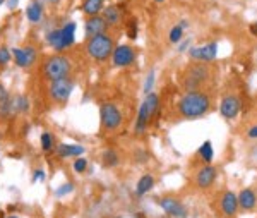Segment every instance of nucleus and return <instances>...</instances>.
<instances>
[{"instance_id": "f257e3e1", "label": "nucleus", "mask_w": 257, "mask_h": 218, "mask_svg": "<svg viewBox=\"0 0 257 218\" xmlns=\"http://www.w3.org/2000/svg\"><path fill=\"white\" fill-rule=\"evenodd\" d=\"M211 107H212L211 96L202 90L187 91L186 95L180 96V100L176 102L178 117L186 120L199 119V117L206 115L208 112L211 110Z\"/></svg>"}, {"instance_id": "f03ea898", "label": "nucleus", "mask_w": 257, "mask_h": 218, "mask_svg": "<svg viewBox=\"0 0 257 218\" xmlns=\"http://www.w3.org/2000/svg\"><path fill=\"white\" fill-rule=\"evenodd\" d=\"M156 114H160V98L156 93H150V95H146L144 102L139 107L138 119H136L134 124L136 136H140L148 131V127H150V124L152 122Z\"/></svg>"}, {"instance_id": "7ed1b4c3", "label": "nucleus", "mask_w": 257, "mask_h": 218, "mask_svg": "<svg viewBox=\"0 0 257 218\" xmlns=\"http://www.w3.org/2000/svg\"><path fill=\"white\" fill-rule=\"evenodd\" d=\"M115 48V40L114 36H110L108 33H102L88 38L86 43V54L96 62H105L112 57Z\"/></svg>"}, {"instance_id": "20e7f679", "label": "nucleus", "mask_w": 257, "mask_h": 218, "mask_svg": "<svg viewBox=\"0 0 257 218\" xmlns=\"http://www.w3.org/2000/svg\"><path fill=\"white\" fill-rule=\"evenodd\" d=\"M211 78V67L210 64L198 62L188 66L182 74V86L186 91H198L202 88V84L208 83Z\"/></svg>"}, {"instance_id": "39448f33", "label": "nucleus", "mask_w": 257, "mask_h": 218, "mask_svg": "<svg viewBox=\"0 0 257 218\" xmlns=\"http://www.w3.org/2000/svg\"><path fill=\"white\" fill-rule=\"evenodd\" d=\"M72 72V62L64 55H50L43 64V74L48 81L69 78Z\"/></svg>"}, {"instance_id": "423d86ee", "label": "nucleus", "mask_w": 257, "mask_h": 218, "mask_svg": "<svg viewBox=\"0 0 257 218\" xmlns=\"http://www.w3.org/2000/svg\"><path fill=\"white\" fill-rule=\"evenodd\" d=\"M100 120H102V127L105 129V131L114 132L122 126L124 115L115 103H103L102 107H100Z\"/></svg>"}, {"instance_id": "0eeeda50", "label": "nucleus", "mask_w": 257, "mask_h": 218, "mask_svg": "<svg viewBox=\"0 0 257 218\" xmlns=\"http://www.w3.org/2000/svg\"><path fill=\"white\" fill-rule=\"evenodd\" d=\"M76 88V81L72 78H62L57 81H50V86H48V93H50V98L55 103H67Z\"/></svg>"}, {"instance_id": "6e6552de", "label": "nucleus", "mask_w": 257, "mask_h": 218, "mask_svg": "<svg viewBox=\"0 0 257 218\" xmlns=\"http://www.w3.org/2000/svg\"><path fill=\"white\" fill-rule=\"evenodd\" d=\"M138 59V52H136L134 47L130 45H118L114 48V54H112V64L117 69H124V67H128L136 62Z\"/></svg>"}, {"instance_id": "1a4fd4ad", "label": "nucleus", "mask_w": 257, "mask_h": 218, "mask_svg": "<svg viewBox=\"0 0 257 218\" xmlns=\"http://www.w3.org/2000/svg\"><path fill=\"white\" fill-rule=\"evenodd\" d=\"M158 206L163 209L164 215L170 218H188V209L180 199L172 196H164L158 201Z\"/></svg>"}, {"instance_id": "9d476101", "label": "nucleus", "mask_w": 257, "mask_h": 218, "mask_svg": "<svg viewBox=\"0 0 257 218\" xmlns=\"http://www.w3.org/2000/svg\"><path fill=\"white\" fill-rule=\"evenodd\" d=\"M187 54L188 57L196 60V62L210 64L216 59V55H218V42H210L208 45H202V47H190L187 50Z\"/></svg>"}, {"instance_id": "9b49d317", "label": "nucleus", "mask_w": 257, "mask_h": 218, "mask_svg": "<svg viewBox=\"0 0 257 218\" xmlns=\"http://www.w3.org/2000/svg\"><path fill=\"white\" fill-rule=\"evenodd\" d=\"M216 179H218V170H216V167H214V165H211V163L202 165V167H200L194 175L196 185H198L199 189H202V191L211 189L212 184L216 182Z\"/></svg>"}, {"instance_id": "f8f14e48", "label": "nucleus", "mask_w": 257, "mask_h": 218, "mask_svg": "<svg viewBox=\"0 0 257 218\" xmlns=\"http://www.w3.org/2000/svg\"><path fill=\"white\" fill-rule=\"evenodd\" d=\"M240 110H242V100L236 95H226L223 96L222 103H220V114L223 119L234 120L238 117Z\"/></svg>"}, {"instance_id": "ddd939ff", "label": "nucleus", "mask_w": 257, "mask_h": 218, "mask_svg": "<svg viewBox=\"0 0 257 218\" xmlns=\"http://www.w3.org/2000/svg\"><path fill=\"white\" fill-rule=\"evenodd\" d=\"M238 199L234 191H224L220 197V211L224 218H235L238 213Z\"/></svg>"}, {"instance_id": "4468645a", "label": "nucleus", "mask_w": 257, "mask_h": 218, "mask_svg": "<svg viewBox=\"0 0 257 218\" xmlns=\"http://www.w3.org/2000/svg\"><path fill=\"white\" fill-rule=\"evenodd\" d=\"M238 199V208L246 213H252L257 208V194L252 187H246L236 194Z\"/></svg>"}, {"instance_id": "2eb2a0df", "label": "nucleus", "mask_w": 257, "mask_h": 218, "mask_svg": "<svg viewBox=\"0 0 257 218\" xmlns=\"http://www.w3.org/2000/svg\"><path fill=\"white\" fill-rule=\"evenodd\" d=\"M86 148L82 144H76V143H60L57 148H55V153L60 158H79V156L84 155Z\"/></svg>"}, {"instance_id": "dca6fc26", "label": "nucleus", "mask_w": 257, "mask_h": 218, "mask_svg": "<svg viewBox=\"0 0 257 218\" xmlns=\"http://www.w3.org/2000/svg\"><path fill=\"white\" fill-rule=\"evenodd\" d=\"M86 36L91 38V36H96V35H102V33H106L108 30V24L105 23V19L100 16H91V18L86 19Z\"/></svg>"}, {"instance_id": "f3484780", "label": "nucleus", "mask_w": 257, "mask_h": 218, "mask_svg": "<svg viewBox=\"0 0 257 218\" xmlns=\"http://www.w3.org/2000/svg\"><path fill=\"white\" fill-rule=\"evenodd\" d=\"M154 184H156V179H154L152 173H142V175L139 177L138 184H136L134 194L138 197H144L146 194H150L152 189H154Z\"/></svg>"}, {"instance_id": "a211bd4d", "label": "nucleus", "mask_w": 257, "mask_h": 218, "mask_svg": "<svg viewBox=\"0 0 257 218\" xmlns=\"http://www.w3.org/2000/svg\"><path fill=\"white\" fill-rule=\"evenodd\" d=\"M102 18L105 19V23L108 24V28L110 26H118L120 23H122V9H120L118 6H106L105 9L102 11Z\"/></svg>"}, {"instance_id": "6ab92c4d", "label": "nucleus", "mask_w": 257, "mask_h": 218, "mask_svg": "<svg viewBox=\"0 0 257 218\" xmlns=\"http://www.w3.org/2000/svg\"><path fill=\"white\" fill-rule=\"evenodd\" d=\"M30 98L26 95H14L10 96V112L12 114H28L30 112Z\"/></svg>"}, {"instance_id": "aec40b11", "label": "nucleus", "mask_w": 257, "mask_h": 218, "mask_svg": "<svg viewBox=\"0 0 257 218\" xmlns=\"http://www.w3.org/2000/svg\"><path fill=\"white\" fill-rule=\"evenodd\" d=\"M46 43L54 48L55 52H64L66 50V45H64V40H62V30L60 28H54L50 30L45 36Z\"/></svg>"}, {"instance_id": "412c9836", "label": "nucleus", "mask_w": 257, "mask_h": 218, "mask_svg": "<svg viewBox=\"0 0 257 218\" xmlns=\"http://www.w3.org/2000/svg\"><path fill=\"white\" fill-rule=\"evenodd\" d=\"M26 18L30 23H40L43 19V4L40 0H31L30 6L26 7Z\"/></svg>"}, {"instance_id": "4be33fe9", "label": "nucleus", "mask_w": 257, "mask_h": 218, "mask_svg": "<svg viewBox=\"0 0 257 218\" xmlns=\"http://www.w3.org/2000/svg\"><path fill=\"white\" fill-rule=\"evenodd\" d=\"M81 9L88 18H91V16H100L102 11L105 9V0H84Z\"/></svg>"}, {"instance_id": "5701e85b", "label": "nucleus", "mask_w": 257, "mask_h": 218, "mask_svg": "<svg viewBox=\"0 0 257 218\" xmlns=\"http://www.w3.org/2000/svg\"><path fill=\"white\" fill-rule=\"evenodd\" d=\"M102 163L105 168H115L120 165V155L117 149L114 148H106L105 151L102 153Z\"/></svg>"}, {"instance_id": "b1692460", "label": "nucleus", "mask_w": 257, "mask_h": 218, "mask_svg": "<svg viewBox=\"0 0 257 218\" xmlns=\"http://www.w3.org/2000/svg\"><path fill=\"white\" fill-rule=\"evenodd\" d=\"M12 114L10 112V93L6 90L2 83H0V117L6 119Z\"/></svg>"}, {"instance_id": "393cba45", "label": "nucleus", "mask_w": 257, "mask_h": 218, "mask_svg": "<svg viewBox=\"0 0 257 218\" xmlns=\"http://www.w3.org/2000/svg\"><path fill=\"white\" fill-rule=\"evenodd\" d=\"M62 30V40H64V45H66V50L70 48L72 45L76 43V23L70 21V23H66Z\"/></svg>"}, {"instance_id": "a878e982", "label": "nucleus", "mask_w": 257, "mask_h": 218, "mask_svg": "<svg viewBox=\"0 0 257 218\" xmlns=\"http://www.w3.org/2000/svg\"><path fill=\"white\" fill-rule=\"evenodd\" d=\"M40 146H42V151L43 153H54L55 151V138H54V134L52 132H42V136H40Z\"/></svg>"}, {"instance_id": "bb28decb", "label": "nucleus", "mask_w": 257, "mask_h": 218, "mask_svg": "<svg viewBox=\"0 0 257 218\" xmlns=\"http://www.w3.org/2000/svg\"><path fill=\"white\" fill-rule=\"evenodd\" d=\"M12 54V59H14L16 66L21 67V69H28L30 67V62H28V55H26V50L21 47H14L10 50Z\"/></svg>"}, {"instance_id": "cd10ccee", "label": "nucleus", "mask_w": 257, "mask_h": 218, "mask_svg": "<svg viewBox=\"0 0 257 218\" xmlns=\"http://www.w3.org/2000/svg\"><path fill=\"white\" fill-rule=\"evenodd\" d=\"M198 153H199L200 160L204 161V165L211 163L212 158H214V149H212V143H211V141H204V143L200 144V148H199Z\"/></svg>"}, {"instance_id": "c85d7f7f", "label": "nucleus", "mask_w": 257, "mask_h": 218, "mask_svg": "<svg viewBox=\"0 0 257 218\" xmlns=\"http://www.w3.org/2000/svg\"><path fill=\"white\" fill-rule=\"evenodd\" d=\"M88 167H90V161L84 158V156L74 158V161H72V170H74L76 173H79V175L86 173V172H88Z\"/></svg>"}, {"instance_id": "c756f323", "label": "nucleus", "mask_w": 257, "mask_h": 218, "mask_svg": "<svg viewBox=\"0 0 257 218\" xmlns=\"http://www.w3.org/2000/svg\"><path fill=\"white\" fill-rule=\"evenodd\" d=\"M74 189H76V185L74 182H64V184H60L57 189H55V197H66V196H69L74 192Z\"/></svg>"}, {"instance_id": "7c9ffc66", "label": "nucleus", "mask_w": 257, "mask_h": 218, "mask_svg": "<svg viewBox=\"0 0 257 218\" xmlns=\"http://www.w3.org/2000/svg\"><path fill=\"white\" fill-rule=\"evenodd\" d=\"M184 36V28L180 26V24H175L174 28H172L170 35H168V40H170V43H174V45H176V43L182 40Z\"/></svg>"}, {"instance_id": "2f4dec72", "label": "nucleus", "mask_w": 257, "mask_h": 218, "mask_svg": "<svg viewBox=\"0 0 257 218\" xmlns=\"http://www.w3.org/2000/svg\"><path fill=\"white\" fill-rule=\"evenodd\" d=\"M152 86H154V71H150L146 76V81H144V95H150L152 93Z\"/></svg>"}, {"instance_id": "473e14b6", "label": "nucleus", "mask_w": 257, "mask_h": 218, "mask_svg": "<svg viewBox=\"0 0 257 218\" xmlns=\"http://www.w3.org/2000/svg\"><path fill=\"white\" fill-rule=\"evenodd\" d=\"M127 36L130 40H136L138 38V19L132 18L130 21L127 23Z\"/></svg>"}, {"instance_id": "72a5a7b5", "label": "nucleus", "mask_w": 257, "mask_h": 218, "mask_svg": "<svg viewBox=\"0 0 257 218\" xmlns=\"http://www.w3.org/2000/svg\"><path fill=\"white\" fill-rule=\"evenodd\" d=\"M10 59H12V54H10V50L7 47H0V67H4V66H7V64L10 62Z\"/></svg>"}, {"instance_id": "f704fd0d", "label": "nucleus", "mask_w": 257, "mask_h": 218, "mask_svg": "<svg viewBox=\"0 0 257 218\" xmlns=\"http://www.w3.org/2000/svg\"><path fill=\"white\" fill-rule=\"evenodd\" d=\"M24 50H26V55H28V62H30V67L33 66L36 62V59H38V50H36L34 47H24Z\"/></svg>"}, {"instance_id": "c9c22d12", "label": "nucleus", "mask_w": 257, "mask_h": 218, "mask_svg": "<svg viewBox=\"0 0 257 218\" xmlns=\"http://www.w3.org/2000/svg\"><path fill=\"white\" fill-rule=\"evenodd\" d=\"M33 182H45L46 180V172L43 170V168H36V170L33 172Z\"/></svg>"}, {"instance_id": "e433bc0d", "label": "nucleus", "mask_w": 257, "mask_h": 218, "mask_svg": "<svg viewBox=\"0 0 257 218\" xmlns=\"http://www.w3.org/2000/svg\"><path fill=\"white\" fill-rule=\"evenodd\" d=\"M190 43H192V38H186V40H180L178 43H176V50L182 54V52H187L188 48H190Z\"/></svg>"}, {"instance_id": "4c0bfd02", "label": "nucleus", "mask_w": 257, "mask_h": 218, "mask_svg": "<svg viewBox=\"0 0 257 218\" xmlns=\"http://www.w3.org/2000/svg\"><path fill=\"white\" fill-rule=\"evenodd\" d=\"M247 138L248 139H257V124H256V126H252L247 131Z\"/></svg>"}, {"instance_id": "58836bf2", "label": "nucleus", "mask_w": 257, "mask_h": 218, "mask_svg": "<svg viewBox=\"0 0 257 218\" xmlns=\"http://www.w3.org/2000/svg\"><path fill=\"white\" fill-rule=\"evenodd\" d=\"M6 4H7V7H9V11H14V9H18L19 0H6Z\"/></svg>"}, {"instance_id": "ea45409f", "label": "nucleus", "mask_w": 257, "mask_h": 218, "mask_svg": "<svg viewBox=\"0 0 257 218\" xmlns=\"http://www.w3.org/2000/svg\"><path fill=\"white\" fill-rule=\"evenodd\" d=\"M248 30H250V33H252V35H256V36H257V28H256V23H252L250 26H248Z\"/></svg>"}, {"instance_id": "a19ab883", "label": "nucleus", "mask_w": 257, "mask_h": 218, "mask_svg": "<svg viewBox=\"0 0 257 218\" xmlns=\"http://www.w3.org/2000/svg\"><path fill=\"white\" fill-rule=\"evenodd\" d=\"M40 2H42V4H45V2H48V4H58L60 0H40Z\"/></svg>"}, {"instance_id": "79ce46f5", "label": "nucleus", "mask_w": 257, "mask_h": 218, "mask_svg": "<svg viewBox=\"0 0 257 218\" xmlns=\"http://www.w3.org/2000/svg\"><path fill=\"white\" fill-rule=\"evenodd\" d=\"M4 218H21L19 215H7V216H4Z\"/></svg>"}, {"instance_id": "37998d69", "label": "nucleus", "mask_w": 257, "mask_h": 218, "mask_svg": "<svg viewBox=\"0 0 257 218\" xmlns=\"http://www.w3.org/2000/svg\"><path fill=\"white\" fill-rule=\"evenodd\" d=\"M154 2H158V4H162V2H164V0H154Z\"/></svg>"}, {"instance_id": "c03bdc74", "label": "nucleus", "mask_w": 257, "mask_h": 218, "mask_svg": "<svg viewBox=\"0 0 257 218\" xmlns=\"http://www.w3.org/2000/svg\"><path fill=\"white\" fill-rule=\"evenodd\" d=\"M2 4H6V0H0V6H2Z\"/></svg>"}, {"instance_id": "a18cd8bd", "label": "nucleus", "mask_w": 257, "mask_h": 218, "mask_svg": "<svg viewBox=\"0 0 257 218\" xmlns=\"http://www.w3.org/2000/svg\"><path fill=\"white\" fill-rule=\"evenodd\" d=\"M256 28H257V23H256Z\"/></svg>"}]
</instances>
